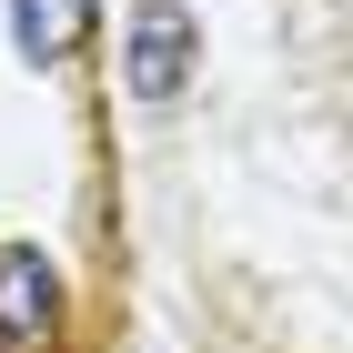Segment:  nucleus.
<instances>
[{
  "label": "nucleus",
  "mask_w": 353,
  "mask_h": 353,
  "mask_svg": "<svg viewBox=\"0 0 353 353\" xmlns=\"http://www.w3.org/2000/svg\"><path fill=\"white\" fill-rule=\"evenodd\" d=\"M192 61H202V21L182 0H141L121 21V81H132V101H182Z\"/></svg>",
  "instance_id": "nucleus-1"
},
{
  "label": "nucleus",
  "mask_w": 353,
  "mask_h": 353,
  "mask_svg": "<svg viewBox=\"0 0 353 353\" xmlns=\"http://www.w3.org/2000/svg\"><path fill=\"white\" fill-rule=\"evenodd\" d=\"M61 313V272L30 243H0V353H30Z\"/></svg>",
  "instance_id": "nucleus-2"
},
{
  "label": "nucleus",
  "mask_w": 353,
  "mask_h": 353,
  "mask_svg": "<svg viewBox=\"0 0 353 353\" xmlns=\"http://www.w3.org/2000/svg\"><path fill=\"white\" fill-rule=\"evenodd\" d=\"M10 30L30 61H71L91 41V0H10Z\"/></svg>",
  "instance_id": "nucleus-3"
}]
</instances>
